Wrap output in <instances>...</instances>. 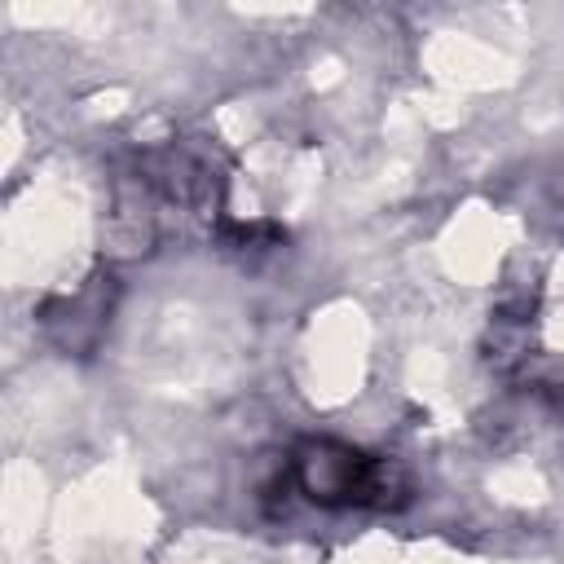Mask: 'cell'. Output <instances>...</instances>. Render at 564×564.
I'll return each instance as SVG.
<instances>
[{
    "label": "cell",
    "instance_id": "obj_2",
    "mask_svg": "<svg viewBox=\"0 0 564 564\" xmlns=\"http://www.w3.org/2000/svg\"><path fill=\"white\" fill-rule=\"evenodd\" d=\"M511 357L538 388L564 401V256L520 304V317L511 322Z\"/></svg>",
    "mask_w": 564,
    "mask_h": 564
},
{
    "label": "cell",
    "instance_id": "obj_1",
    "mask_svg": "<svg viewBox=\"0 0 564 564\" xmlns=\"http://www.w3.org/2000/svg\"><path fill=\"white\" fill-rule=\"evenodd\" d=\"M291 485L330 511L344 507H388V498L401 489L388 458H375L348 441L335 436H308L291 454Z\"/></svg>",
    "mask_w": 564,
    "mask_h": 564
}]
</instances>
